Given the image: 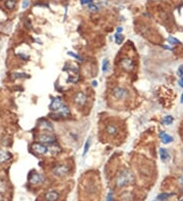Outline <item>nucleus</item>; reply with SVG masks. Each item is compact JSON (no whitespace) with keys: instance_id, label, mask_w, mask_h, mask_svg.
Segmentation results:
<instances>
[{"instance_id":"nucleus-1","label":"nucleus","mask_w":183,"mask_h":201,"mask_svg":"<svg viewBox=\"0 0 183 201\" xmlns=\"http://www.w3.org/2000/svg\"><path fill=\"white\" fill-rule=\"evenodd\" d=\"M50 110L55 112L56 114H58L59 116H62V117H66L70 115V110H69V108L63 103L62 99L59 97L54 98L52 100L51 104H50Z\"/></svg>"},{"instance_id":"nucleus-2","label":"nucleus","mask_w":183,"mask_h":201,"mask_svg":"<svg viewBox=\"0 0 183 201\" xmlns=\"http://www.w3.org/2000/svg\"><path fill=\"white\" fill-rule=\"evenodd\" d=\"M132 181H133V175L131 174V172L129 170L124 169L118 174L117 179H116V186L118 188L125 187L130 184Z\"/></svg>"},{"instance_id":"nucleus-3","label":"nucleus","mask_w":183,"mask_h":201,"mask_svg":"<svg viewBox=\"0 0 183 201\" xmlns=\"http://www.w3.org/2000/svg\"><path fill=\"white\" fill-rule=\"evenodd\" d=\"M112 95L117 100H126L129 97V91L127 88L122 87H116L112 89Z\"/></svg>"},{"instance_id":"nucleus-4","label":"nucleus","mask_w":183,"mask_h":201,"mask_svg":"<svg viewBox=\"0 0 183 201\" xmlns=\"http://www.w3.org/2000/svg\"><path fill=\"white\" fill-rule=\"evenodd\" d=\"M69 172H70V168H69L67 165H58L53 168V170H52L53 175L58 178H63V177L67 176L69 174Z\"/></svg>"},{"instance_id":"nucleus-5","label":"nucleus","mask_w":183,"mask_h":201,"mask_svg":"<svg viewBox=\"0 0 183 201\" xmlns=\"http://www.w3.org/2000/svg\"><path fill=\"white\" fill-rule=\"evenodd\" d=\"M39 140H40V143H43V144H46V145H51L56 141V138L53 134H50L47 132V133L41 134L39 136Z\"/></svg>"},{"instance_id":"nucleus-6","label":"nucleus","mask_w":183,"mask_h":201,"mask_svg":"<svg viewBox=\"0 0 183 201\" xmlns=\"http://www.w3.org/2000/svg\"><path fill=\"white\" fill-rule=\"evenodd\" d=\"M74 104L78 107H84L87 103V95L83 91H78L73 97Z\"/></svg>"},{"instance_id":"nucleus-7","label":"nucleus","mask_w":183,"mask_h":201,"mask_svg":"<svg viewBox=\"0 0 183 201\" xmlns=\"http://www.w3.org/2000/svg\"><path fill=\"white\" fill-rule=\"evenodd\" d=\"M119 64L126 71H131L134 67V63L130 58H122L120 62H119Z\"/></svg>"},{"instance_id":"nucleus-8","label":"nucleus","mask_w":183,"mask_h":201,"mask_svg":"<svg viewBox=\"0 0 183 201\" xmlns=\"http://www.w3.org/2000/svg\"><path fill=\"white\" fill-rule=\"evenodd\" d=\"M33 149L35 151H37L38 154H46L50 151L49 146L46 144H43V143H36V144H34Z\"/></svg>"},{"instance_id":"nucleus-9","label":"nucleus","mask_w":183,"mask_h":201,"mask_svg":"<svg viewBox=\"0 0 183 201\" xmlns=\"http://www.w3.org/2000/svg\"><path fill=\"white\" fill-rule=\"evenodd\" d=\"M60 194L56 190H50L45 194V200L46 201H58Z\"/></svg>"},{"instance_id":"nucleus-10","label":"nucleus","mask_w":183,"mask_h":201,"mask_svg":"<svg viewBox=\"0 0 183 201\" xmlns=\"http://www.w3.org/2000/svg\"><path fill=\"white\" fill-rule=\"evenodd\" d=\"M45 178L42 174H38V173H35L31 176L30 178V183L33 184V185H37V184H40V183H43Z\"/></svg>"},{"instance_id":"nucleus-11","label":"nucleus","mask_w":183,"mask_h":201,"mask_svg":"<svg viewBox=\"0 0 183 201\" xmlns=\"http://www.w3.org/2000/svg\"><path fill=\"white\" fill-rule=\"evenodd\" d=\"M106 132L110 136H116L118 135V127L114 124H108L106 126Z\"/></svg>"},{"instance_id":"nucleus-12","label":"nucleus","mask_w":183,"mask_h":201,"mask_svg":"<svg viewBox=\"0 0 183 201\" xmlns=\"http://www.w3.org/2000/svg\"><path fill=\"white\" fill-rule=\"evenodd\" d=\"M160 138H161V141H162L164 144H167V143H170V142H172L173 140V137L171 136V135H169L168 133H166V132H161L160 133Z\"/></svg>"},{"instance_id":"nucleus-13","label":"nucleus","mask_w":183,"mask_h":201,"mask_svg":"<svg viewBox=\"0 0 183 201\" xmlns=\"http://www.w3.org/2000/svg\"><path fill=\"white\" fill-rule=\"evenodd\" d=\"M159 154H160V158H161V161L162 162H167L170 158V154H169V152L167 151L166 148L161 147L160 151H159Z\"/></svg>"},{"instance_id":"nucleus-14","label":"nucleus","mask_w":183,"mask_h":201,"mask_svg":"<svg viewBox=\"0 0 183 201\" xmlns=\"http://www.w3.org/2000/svg\"><path fill=\"white\" fill-rule=\"evenodd\" d=\"M172 195H173L172 193H161L157 196V200L158 201H166L167 199H169Z\"/></svg>"},{"instance_id":"nucleus-15","label":"nucleus","mask_w":183,"mask_h":201,"mask_svg":"<svg viewBox=\"0 0 183 201\" xmlns=\"http://www.w3.org/2000/svg\"><path fill=\"white\" fill-rule=\"evenodd\" d=\"M173 121H174V119H173L172 116H165L163 118V124H165V125H171V124L173 123Z\"/></svg>"},{"instance_id":"nucleus-16","label":"nucleus","mask_w":183,"mask_h":201,"mask_svg":"<svg viewBox=\"0 0 183 201\" xmlns=\"http://www.w3.org/2000/svg\"><path fill=\"white\" fill-rule=\"evenodd\" d=\"M5 6L8 9L12 10V9L15 7V0H6V1H5Z\"/></svg>"},{"instance_id":"nucleus-17","label":"nucleus","mask_w":183,"mask_h":201,"mask_svg":"<svg viewBox=\"0 0 183 201\" xmlns=\"http://www.w3.org/2000/svg\"><path fill=\"white\" fill-rule=\"evenodd\" d=\"M109 66H110V63H109V60L108 59H104L103 60V63H102V70L103 72H107L109 70Z\"/></svg>"},{"instance_id":"nucleus-18","label":"nucleus","mask_w":183,"mask_h":201,"mask_svg":"<svg viewBox=\"0 0 183 201\" xmlns=\"http://www.w3.org/2000/svg\"><path fill=\"white\" fill-rule=\"evenodd\" d=\"M7 159H8V154H6L5 151L0 149V164H1V162H4L5 161H7Z\"/></svg>"},{"instance_id":"nucleus-19","label":"nucleus","mask_w":183,"mask_h":201,"mask_svg":"<svg viewBox=\"0 0 183 201\" xmlns=\"http://www.w3.org/2000/svg\"><path fill=\"white\" fill-rule=\"evenodd\" d=\"M123 40H124V36H123L122 34H116L115 35V42H116V44H118V45H120L122 42H123Z\"/></svg>"},{"instance_id":"nucleus-20","label":"nucleus","mask_w":183,"mask_h":201,"mask_svg":"<svg viewBox=\"0 0 183 201\" xmlns=\"http://www.w3.org/2000/svg\"><path fill=\"white\" fill-rule=\"evenodd\" d=\"M168 42H169V44H172V45H175V44H181V42L179 40H177L176 38H174V37H172V36H169L168 37Z\"/></svg>"},{"instance_id":"nucleus-21","label":"nucleus","mask_w":183,"mask_h":201,"mask_svg":"<svg viewBox=\"0 0 183 201\" xmlns=\"http://www.w3.org/2000/svg\"><path fill=\"white\" fill-rule=\"evenodd\" d=\"M43 127L47 129V131H48V130H49V131H53V126L49 122H47V121L43 122Z\"/></svg>"},{"instance_id":"nucleus-22","label":"nucleus","mask_w":183,"mask_h":201,"mask_svg":"<svg viewBox=\"0 0 183 201\" xmlns=\"http://www.w3.org/2000/svg\"><path fill=\"white\" fill-rule=\"evenodd\" d=\"M90 144H91V141H90V139H88L87 140V142H86V144H84V154H83V155L84 156L87 154V152L89 151V148H90Z\"/></svg>"},{"instance_id":"nucleus-23","label":"nucleus","mask_w":183,"mask_h":201,"mask_svg":"<svg viewBox=\"0 0 183 201\" xmlns=\"http://www.w3.org/2000/svg\"><path fill=\"white\" fill-rule=\"evenodd\" d=\"M88 7H89V9L91 11H93V12H96V11H98L99 10V7L95 4V3H92V4H90V5H88Z\"/></svg>"},{"instance_id":"nucleus-24","label":"nucleus","mask_w":183,"mask_h":201,"mask_svg":"<svg viewBox=\"0 0 183 201\" xmlns=\"http://www.w3.org/2000/svg\"><path fill=\"white\" fill-rule=\"evenodd\" d=\"M5 189H6V187H5L4 182H3L1 179H0V193H3V192H4Z\"/></svg>"},{"instance_id":"nucleus-25","label":"nucleus","mask_w":183,"mask_h":201,"mask_svg":"<svg viewBox=\"0 0 183 201\" xmlns=\"http://www.w3.org/2000/svg\"><path fill=\"white\" fill-rule=\"evenodd\" d=\"M93 2V0H80V4L81 5H90L92 4Z\"/></svg>"},{"instance_id":"nucleus-26","label":"nucleus","mask_w":183,"mask_h":201,"mask_svg":"<svg viewBox=\"0 0 183 201\" xmlns=\"http://www.w3.org/2000/svg\"><path fill=\"white\" fill-rule=\"evenodd\" d=\"M67 54L69 56H71V57H73V58H75V59H80V61H83V60H81V58L78 55H77V54H74V53H72V52H67Z\"/></svg>"},{"instance_id":"nucleus-27","label":"nucleus","mask_w":183,"mask_h":201,"mask_svg":"<svg viewBox=\"0 0 183 201\" xmlns=\"http://www.w3.org/2000/svg\"><path fill=\"white\" fill-rule=\"evenodd\" d=\"M177 74H178L179 76H182V75H183V65L179 66V68H178V70H177Z\"/></svg>"},{"instance_id":"nucleus-28","label":"nucleus","mask_w":183,"mask_h":201,"mask_svg":"<svg viewBox=\"0 0 183 201\" xmlns=\"http://www.w3.org/2000/svg\"><path fill=\"white\" fill-rule=\"evenodd\" d=\"M28 6H29V0H24L23 4H21V7H23V9H26L28 8Z\"/></svg>"},{"instance_id":"nucleus-29","label":"nucleus","mask_w":183,"mask_h":201,"mask_svg":"<svg viewBox=\"0 0 183 201\" xmlns=\"http://www.w3.org/2000/svg\"><path fill=\"white\" fill-rule=\"evenodd\" d=\"M106 201H114V199H113V194L110 192L108 195H107V199Z\"/></svg>"},{"instance_id":"nucleus-30","label":"nucleus","mask_w":183,"mask_h":201,"mask_svg":"<svg viewBox=\"0 0 183 201\" xmlns=\"http://www.w3.org/2000/svg\"><path fill=\"white\" fill-rule=\"evenodd\" d=\"M179 85H180L181 87H183V75L180 76V79H179Z\"/></svg>"},{"instance_id":"nucleus-31","label":"nucleus","mask_w":183,"mask_h":201,"mask_svg":"<svg viewBox=\"0 0 183 201\" xmlns=\"http://www.w3.org/2000/svg\"><path fill=\"white\" fill-rule=\"evenodd\" d=\"M179 183H180V185L183 187V176H181L180 178H179Z\"/></svg>"},{"instance_id":"nucleus-32","label":"nucleus","mask_w":183,"mask_h":201,"mask_svg":"<svg viewBox=\"0 0 183 201\" xmlns=\"http://www.w3.org/2000/svg\"><path fill=\"white\" fill-rule=\"evenodd\" d=\"M122 31H123V28H122L121 27H120V28H117V33H118V34H119V33L121 34V33H122Z\"/></svg>"},{"instance_id":"nucleus-33","label":"nucleus","mask_w":183,"mask_h":201,"mask_svg":"<svg viewBox=\"0 0 183 201\" xmlns=\"http://www.w3.org/2000/svg\"><path fill=\"white\" fill-rule=\"evenodd\" d=\"M93 85H94V87H97V85H98V82H97V81H93Z\"/></svg>"},{"instance_id":"nucleus-34","label":"nucleus","mask_w":183,"mask_h":201,"mask_svg":"<svg viewBox=\"0 0 183 201\" xmlns=\"http://www.w3.org/2000/svg\"><path fill=\"white\" fill-rule=\"evenodd\" d=\"M180 103L183 104V92H182V95H181V101H180Z\"/></svg>"},{"instance_id":"nucleus-35","label":"nucleus","mask_w":183,"mask_h":201,"mask_svg":"<svg viewBox=\"0 0 183 201\" xmlns=\"http://www.w3.org/2000/svg\"><path fill=\"white\" fill-rule=\"evenodd\" d=\"M181 201H183V199H181Z\"/></svg>"}]
</instances>
